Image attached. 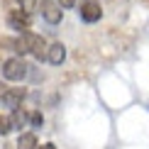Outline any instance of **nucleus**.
I'll return each mask as SVG.
<instances>
[{"instance_id":"2eb2a0df","label":"nucleus","mask_w":149,"mask_h":149,"mask_svg":"<svg viewBox=\"0 0 149 149\" xmlns=\"http://www.w3.org/2000/svg\"><path fill=\"white\" fill-rule=\"evenodd\" d=\"M39 149H56V147H54V144H52V142H47V144H42Z\"/></svg>"},{"instance_id":"4468645a","label":"nucleus","mask_w":149,"mask_h":149,"mask_svg":"<svg viewBox=\"0 0 149 149\" xmlns=\"http://www.w3.org/2000/svg\"><path fill=\"white\" fill-rule=\"evenodd\" d=\"M5 93H8V86H5L3 81H0V103H3V95H5Z\"/></svg>"},{"instance_id":"6e6552de","label":"nucleus","mask_w":149,"mask_h":149,"mask_svg":"<svg viewBox=\"0 0 149 149\" xmlns=\"http://www.w3.org/2000/svg\"><path fill=\"white\" fill-rule=\"evenodd\" d=\"M39 144H37V137L32 132H24L20 134V139H17V149H37Z\"/></svg>"},{"instance_id":"0eeeda50","label":"nucleus","mask_w":149,"mask_h":149,"mask_svg":"<svg viewBox=\"0 0 149 149\" xmlns=\"http://www.w3.org/2000/svg\"><path fill=\"white\" fill-rule=\"evenodd\" d=\"M64 59H66V47L61 44V42H56V44H52L47 49V61L49 64L59 66V64H64Z\"/></svg>"},{"instance_id":"f8f14e48","label":"nucleus","mask_w":149,"mask_h":149,"mask_svg":"<svg viewBox=\"0 0 149 149\" xmlns=\"http://www.w3.org/2000/svg\"><path fill=\"white\" fill-rule=\"evenodd\" d=\"M59 5H61V8H73L76 0H59Z\"/></svg>"},{"instance_id":"7ed1b4c3","label":"nucleus","mask_w":149,"mask_h":149,"mask_svg":"<svg viewBox=\"0 0 149 149\" xmlns=\"http://www.w3.org/2000/svg\"><path fill=\"white\" fill-rule=\"evenodd\" d=\"M8 24L10 29H17V32H27L29 24H32V20H29V12L20 8V10H10L8 12Z\"/></svg>"},{"instance_id":"1a4fd4ad","label":"nucleus","mask_w":149,"mask_h":149,"mask_svg":"<svg viewBox=\"0 0 149 149\" xmlns=\"http://www.w3.org/2000/svg\"><path fill=\"white\" fill-rule=\"evenodd\" d=\"M10 122H12V130H22L24 122H27V115H24L20 108H15V110H12V115H10Z\"/></svg>"},{"instance_id":"9d476101","label":"nucleus","mask_w":149,"mask_h":149,"mask_svg":"<svg viewBox=\"0 0 149 149\" xmlns=\"http://www.w3.org/2000/svg\"><path fill=\"white\" fill-rule=\"evenodd\" d=\"M10 130H12V122H10V117L0 115V134H8Z\"/></svg>"},{"instance_id":"f257e3e1","label":"nucleus","mask_w":149,"mask_h":149,"mask_svg":"<svg viewBox=\"0 0 149 149\" xmlns=\"http://www.w3.org/2000/svg\"><path fill=\"white\" fill-rule=\"evenodd\" d=\"M3 44L12 47V52H17V54H34L37 59H42V56L47 59V49H49L47 42H44V37H39L34 32H22L17 39L3 42Z\"/></svg>"},{"instance_id":"423d86ee","label":"nucleus","mask_w":149,"mask_h":149,"mask_svg":"<svg viewBox=\"0 0 149 149\" xmlns=\"http://www.w3.org/2000/svg\"><path fill=\"white\" fill-rule=\"evenodd\" d=\"M24 95H27L24 88H8V93L3 95V105L15 110V108H20V103L24 100Z\"/></svg>"},{"instance_id":"f03ea898","label":"nucleus","mask_w":149,"mask_h":149,"mask_svg":"<svg viewBox=\"0 0 149 149\" xmlns=\"http://www.w3.org/2000/svg\"><path fill=\"white\" fill-rule=\"evenodd\" d=\"M27 69L29 66L24 64L22 56H12L8 61H3V76L8 81H22L24 76H27Z\"/></svg>"},{"instance_id":"39448f33","label":"nucleus","mask_w":149,"mask_h":149,"mask_svg":"<svg viewBox=\"0 0 149 149\" xmlns=\"http://www.w3.org/2000/svg\"><path fill=\"white\" fill-rule=\"evenodd\" d=\"M81 20H83V22H98V20H100V15H103V10H100V5H98L95 3V0H86V3L83 5H81Z\"/></svg>"},{"instance_id":"20e7f679","label":"nucleus","mask_w":149,"mask_h":149,"mask_svg":"<svg viewBox=\"0 0 149 149\" xmlns=\"http://www.w3.org/2000/svg\"><path fill=\"white\" fill-rule=\"evenodd\" d=\"M39 10H42V17H44L49 24H59L61 22V5L52 3V0H42Z\"/></svg>"},{"instance_id":"9b49d317","label":"nucleus","mask_w":149,"mask_h":149,"mask_svg":"<svg viewBox=\"0 0 149 149\" xmlns=\"http://www.w3.org/2000/svg\"><path fill=\"white\" fill-rule=\"evenodd\" d=\"M29 122H32L34 127H39L42 122H44V117H42V113H32V115H29Z\"/></svg>"},{"instance_id":"ddd939ff","label":"nucleus","mask_w":149,"mask_h":149,"mask_svg":"<svg viewBox=\"0 0 149 149\" xmlns=\"http://www.w3.org/2000/svg\"><path fill=\"white\" fill-rule=\"evenodd\" d=\"M17 3H20L24 10H29V8H32V3H34V0H17Z\"/></svg>"}]
</instances>
